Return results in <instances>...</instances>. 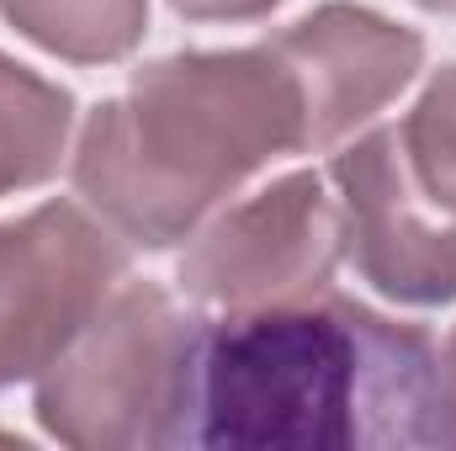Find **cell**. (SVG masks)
<instances>
[{
    "mask_svg": "<svg viewBox=\"0 0 456 451\" xmlns=\"http://www.w3.org/2000/svg\"><path fill=\"white\" fill-rule=\"evenodd\" d=\"M0 436H11V430H5V425H0Z\"/></svg>",
    "mask_w": 456,
    "mask_h": 451,
    "instance_id": "12",
    "label": "cell"
},
{
    "mask_svg": "<svg viewBox=\"0 0 456 451\" xmlns=\"http://www.w3.org/2000/svg\"><path fill=\"white\" fill-rule=\"evenodd\" d=\"M314 144L308 91L281 53H181L149 64L86 127L75 186L133 244H175L228 192L287 149Z\"/></svg>",
    "mask_w": 456,
    "mask_h": 451,
    "instance_id": "2",
    "label": "cell"
},
{
    "mask_svg": "<svg viewBox=\"0 0 456 451\" xmlns=\"http://www.w3.org/2000/svg\"><path fill=\"white\" fill-rule=\"evenodd\" d=\"M340 181V250L355 271L398 303H452L456 298V218H446L403 170L393 133L335 160Z\"/></svg>",
    "mask_w": 456,
    "mask_h": 451,
    "instance_id": "6",
    "label": "cell"
},
{
    "mask_svg": "<svg viewBox=\"0 0 456 451\" xmlns=\"http://www.w3.org/2000/svg\"><path fill=\"white\" fill-rule=\"evenodd\" d=\"M0 11L27 37L69 59H117L143 27V0H0Z\"/></svg>",
    "mask_w": 456,
    "mask_h": 451,
    "instance_id": "8",
    "label": "cell"
},
{
    "mask_svg": "<svg viewBox=\"0 0 456 451\" xmlns=\"http://www.w3.org/2000/svg\"><path fill=\"white\" fill-rule=\"evenodd\" d=\"M441 361H446V404H452V447H456V330L441 345Z\"/></svg>",
    "mask_w": 456,
    "mask_h": 451,
    "instance_id": "10",
    "label": "cell"
},
{
    "mask_svg": "<svg viewBox=\"0 0 456 451\" xmlns=\"http://www.w3.org/2000/svg\"><path fill=\"white\" fill-rule=\"evenodd\" d=\"M419 5H430V11H456V0H419Z\"/></svg>",
    "mask_w": 456,
    "mask_h": 451,
    "instance_id": "11",
    "label": "cell"
},
{
    "mask_svg": "<svg viewBox=\"0 0 456 451\" xmlns=\"http://www.w3.org/2000/svg\"><path fill=\"white\" fill-rule=\"evenodd\" d=\"M175 11H186V16H202V21H244V16H260V11H271L276 0H170Z\"/></svg>",
    "mask_w": 456,
    "mask_h": 451,
    "instance_id": "9",
    "label": "cell"
},
{
    "mask_svg": "<svg viewBox=\"0 0 456 451\" xmlns=\"http://www.w3.org/2000/svg\"><path fill=\"white\" fill-rule=\"evenodd\" d=\"M340 260V208L319 176H287L255 202L224 213L181 260V287L202 303L249 308L330 287Z\"/></svg>",
    "mask_w": 456,
    "mask_h": 451,
    "instance_id": "5",
    "label": "cell"
},
{
    "mask_svg": "<svg viewBox=\"0 0 456 451\" xmlns=\"http://www.w3.org/2000/svg\"><path fill=\"white\" fill-rule=\"evenodd\" d=\"M69 133V96L32 70L0 59V197L59 170Z\"/></svg>",
    "mask_w": 456,
    "mask_h": 451,
    "instance_id": "7",
    "label": "cell"
},
{
    "mask_svg": "<svg viewBox=\"0 0 456 451\" xmlns=\"http://www.w3.org/2000/svg\"><path fill=\"white\" fill-rule=\"evenodd\" d=\"M191 324L197 314H181L154 282L117 287L37 377L43 430L69 447H165Z\"/></svg>",
    "mask_w": 456,
    "mask_h": 451,
    "instance_id": "3",
    "label": "cell"
},
{
    "mask_svg": "<svg viewBox=\"0 0 456 451\" xmlns=\"http://www.w3.org/2000/svg\"><path fill=\"white\" fill-rule=\"evenodd\" d=\"M127 250L69 202L0 224V388L43 377L117 292Z\"/></svg>",
    "mask_w": 456,
    "mask_h": 451,
    "instance_id": "4",
    "label": "cell"
},
{
    "mask_svg": "<svg viewBox=\"0 0 456 451\" xmlns=\"http://www.w3.org/2000/svg\"><path fill=\"white\" fill-rule=\"evenodd\" d=\"M165 447H452L441 340L340 292L191 324Z\"/></svg>",
    "mask_w": 456,
    "mask_h": 451,
    "instance_id": "1",
    "label": "cell"
}]
</instances>
